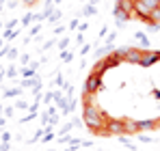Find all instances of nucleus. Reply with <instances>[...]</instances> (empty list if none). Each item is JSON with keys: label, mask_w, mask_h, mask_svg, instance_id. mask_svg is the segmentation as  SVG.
Here are the masks:
<instances>
[{"label": "nucleus", "mask_w": 160, "mask_h": 151, "mask_svg": "<svg viewBox=\"0 0 160 151\" xmlns=\"http://www.w3.org/2000/svg\"><path fill=\"white\" fill-rule=\"evenodd\" d=\"M134 37H136V39H138V41H141V46H143V48H145V50H147V46H149V39H147V37H145V32H141V30H138V32H136V35H134Z\"/></svg>", "instance_id": "9d476101"}, {"label": "nucleus", "mask_w": 160, "mask_h": 151, "mask_svg": "<svg viewBox=\"0 0 160 151\" xmlns=\"http://www.w3.org/2000/svg\"><path fill=\"white\" fill-rule=\"evenodd\" d=\"M15 7H18V0H9L7 2V9H15Z\"/></svg>", "instance_id": "bb28decb"}, {"label": "nucleus", "mask_w": 160, "mask_h": 151, "mask_svg": "<svg viewBox=\"0 0 160 151\" xmlns=\"http://www.w3.org/2000/svg\"><path fill=\"white\" fill-rule=\"evenodd\" d=\"M117 7H119L121 11H126V13L130 15V20H132V13H134V0H117Z\"/></svg>", "instance_id": "0eeeda50"}, {"label": "nucleus", "mask_w": 160, "mask_h": 151, "mask_svg": "<svg viewBox=\"0 0 160 151\" xmlns=\"http://www.w3.org/2000/svg\"><path fill=\"white\" fill-rule=\"evenodd\" d=\"M61 58H63V61H72V52H65V50H63Z\"/></svg>", "instance_id": "393cba45"}, {"label": "nucleus", "mask_w": 160, "mask_h": 151, "mask_svg": "<svg viewBox=\"0 0 160 151\" xmlns=\"http://www.w3.org/2000/svg\"><path fill=\"white\" fill-rule=\"evenodd\" d=\"M158 61H160V52L143 50V56H141V63H138V65H143V67H152V65L158 63Z\"/></svg>", "instance_id": "20e7f679"}, {"label": "nucleus", "mask_w": 160, "mask_h": 151, "mask_svg": "<svg viewBox=\"0 0 160 151\" xmlns=\"http://www.w3.org/2000/svg\"><path fill=\"white\" fill-rule=\"evenodd\" d=\"M9 140H11V134L4 132V134H2V143H9Z\"/></svg>", "instance_id": "2f4dec72"}, {"label": "nucleus", "mask_w": 160, "mask_h": 151, "mask_svg": "<svg viewBox=\"0 0 160 151\" xmlns=\"http://www.w3.org/2000/svg\"><path fill=\"white\" fill-rule=\"evenodd\" d=\"M106 69H108L106 61H104V58H100V61H98V63L93 65V69H91V71H93V74H98V76H102L104 71H106Z\"/></svg>", "instance_id": "1a4fd4ad"}, {"label": "nucleus", "mask_w": 160, "mask_h": 151, "mask_svg": "<svg viewBox=\"0 0 160 151\" xmlns=\"http://www.w3.org/2000/svg\"><path fill=\"white\" fill-rule=\"evenodd\" d=\"M78 20H72V24H69V28H72V30H78Z\"/></svg>", "instance_id": "7c9ffc66"}, {"label": "nucleus", "mask_w": 160, "mask_h": 151, "mask_svg": "<svg viewBox=\"0 0 160 151\" xmlns=\"http://www.w3.org/2000/svg\"><path fill=\"white\" fill-rule=\"evenodd\" d=\"M0 13H2V4H0Z\"/></svg>", "instance_id": "4c0bfd02"}, {"label": "nucleus", "mask_w": 160, "mask_h": 151, "mask_svg": "<svg viewBox=\"0 0 160 151\" xmlns=\"http://www.w3.org/2000/svg\"><path fill=\"white\" fill-rule=\"evenodd\" d=\"M22 93V89H9L7 93H4V97H15V95H20Z\"/></svg>", "instance_id": "dca6fc26"}, {"label": "nucleus", "mask_w": 160, "mask_h": 151, "mask_svg": "<svg viewBox=\"0 0 160 151\" xmlns=\"http://www.w3.org/2000/svg\"><path fill=\"white\" fill-rule=\"evenodd\" d=\"M39 30H41V26H39V24H35V26H32V28H30V35H37Z\"/></svg>", "instance_id": "c756f323"}, {"label": "nucleus", "mask_w": 160, "mask_h": 151, "mask_svg": "<svg viewBox=\"0 0 160 151\" xmlns=\"http://www.w3.org/2000/svg\"><path fill=\"white\" fill-rule=\"evenodd\" d=\"M2 78H4V71H2V67H0V80H2Z\"/></svg>", "instance_id": "f704fd0d"}, {"label": "nucleus", "mask_w": 160, "mask_h": 151, "mask_svg": "<svg viewBox=\"0 0 160 151\" xmlns=\"http://www.w3.org/2000/svg\"><path fill=\"white\" fill-rule=\"evenodd\" d=\"M112 15H115V20H117V26H123L128 20H130V15L126 13V11H121L117 4H115V11H112Z\"/></svg>", "instance_id": "423d86ee"}, {"label": "nucleus", "mask_w": 160, "mask_h": 151, "mask_svg": "<svg viewBox=\"0 0 160 151\" xmlns=\"http://www.w3.org/2000/svg\"><path fill=\"white\" fill-rule=\"evenodd\" d=\"M106 119H108V114L102 110V108H98L93 101H91V104H84V110H82V121H84V125L89 127L91 132L102 134V136H108L106 129H104Z\"/></svg>", "instance_id": "f257e3e1"}, {"label": "nucleus", "mask_w": 160, "mask_h": 151, "mask_svg": "<svg viewBox=\"0 0 160 151\" xmlns=\"http://www.w3.org/2000/svg\"><path fill=\"white\" fill-rule=\"evenodd\" d=\"M149 24V32H158L160 30V24H156V22H147Z\"/></svg>", "instance_id": "412c9836"}, {"label": "nucleus", "mask_w": 160, "mask_h": 151, "mask_svg": "<svg viewBox=\"0 0 160 151\" xmlns=\"http://www.w3.org/2000/svg\"><path fill=\"white\" fill-rule=\"evenodd\" d=\"M7 56H9V58H15V56H18V50H15V48H9Z\"/></svg>", "instance_id": "b1692460"}, {"label": "nucleus", "mask_w": 160, "mask_h": 151, "mask_svg": "<svg viewBox=\"0 0 160 151\" xmlns=\"http://www.w3.org/2000/svg\"><path fill=\"white\" fill-rule=\"evenodd\" d=\"M30 22H32V13H26V15L22 17V22H20V24H22V26H28Z\"/></svg>", "instance_id": "a211bd4d"}, {"label": "nucleus", "mask_w": 160, "mask_h": 151, "mask_svg": "<svg viewBox=\"0 0 160 151\" xmlns=\"http://www.w3.org/2000/svg\"><path fill=\"white\" fill-rule=\"evenodd\" d=\"M121 121H123L128 134H138V132H141V129H138V121H134V119H121Z\"/></svg>", "instance_id": "6e6552de"}, {"label": "nucleus", "mask_w": 160, "mask_h": 151, "mask_svg": "<svg viewBox=\"0 0 160 151\" xmlns=\"http://www.w3.org/2000/svg\"><path fill=\"white\" fill-rule=\"evenodd\" d=\"M0 4H4V0H0Z\"/></svg>", "instance_id": "58836bf2"}, {"label": "nucleus", "mask_w": 160, "mask_h": 151, "mask_svg": "<svg viewBox=\"0 0 160 151\" xmlns=\"http://www.w3.org/2000/svg\"><path fill=\"white\" fill-rule=\"evenodd\" d=\"M7 76H9V78H15V76H18V69H15V67H9V69H7Z\"/></svg>", "instance_id": "4be33fe9"}, {"label": "nucleus", "mask_w": 160, "mask_h": 151, "mask_svg": "<svg viewBox=\"0 0 160 151\" xmlns=\"http://www.w3.org/2000/svg\"><path fill=\"white\" fill-rule=\"evenodd\" d=\"M48 20H50L52 24H54V22H58V20H61V11H54V9H52V13H50V17H48Z\"/></svg>", "instance_id": "f3484780"}, {"label": "nucleus", "mask_w": 160, "mask_h": 151, "mask_svg": "<svg viewBox=\"0 0 160 151\" xmlns=\"http://www.w3.org/2000/svg\"><path fill=\"white\" fill-rule=\"evenodd\" d=\"M141 56H143V50L141 48H126V63L138 65L141 63Z\"/></svg>", "instance_id": "39448f33"}, {"label": "nucleus", "mask_w": 160, "mask_h": 151, "mask_svg": "<svg viewBox=\"0 0 160 151\" xmlns=\"http://www.w3.org/2000/svg\"><path fill=\"white\" fill-rule=\"evenodd\" d=\"M28 61H30V56H28V54H22V56H20V63H22V65H26Z\"/></svg>", "instance_id": "a878e982"}, {"label": "nucleus", "mask_w": 160, "mask_h": 151, "mask_svg": "<svg viewBox=\"0 0 160 151\" xmlns=\"http://www.w3.org/2000/svg\"><path fill=\"white\" fill-rule=\"evenodd\" d=\"M138 140H141V143H149L152 138H149V136H145V134H138Z\"/></svg>", "instance_id": "cd10ccee"}, {"label": "nucleus", "mask_w": 160, "mask_h": 151, "mask_svg": "<svg viewBox=\"0 0 160 151\" xmlns=\"http://www.w3.org/2000/svg\"><path fill=\"white\" fill-rule=\"evenodd\" d=\"M149 22H156V24H160V7L152 9V13H149Z\"/></svg>", "instance_id": "9b49d317"}, {"label": "nucleus", "mask_w": 160, "mask_h": 151, "mask_svg": "<svg viewBox=\"0 0 160 151\" xmlns=\"http://www.w3.org/2000/svg\"><path fill=\"white\" fill-rule=\"evenodd\" d=\"M67 46H69V39H67V37H63V39L58 41V50H65Z\"/></svg>", "instance_id": "aec40b11"}, {"label": "nucleus", "mask_w": 160, "mask_h": 151, "mask_svg": "<svg viewBox=\"0 0 160 151\" xmlns=\"http://www.w3.org/2000/svg\"><path fill=\"white\" fill-rule=\"evenodd\" d=\"M20 2H24V4H26V7H32V4H35V2H37V0H20Z\"/></svg>", "instance_id": "473e14b6"}, {"label": "nucleus", "mask_w": 160, "mask_h": 151, "mask_svg": "<svg viewBox=\"0 0 160 151\" xmlns=\"http://www.w3.org/2000/svg\"><path fill=\"white\" fill-rule=\"evenodd\" d=\"M112 41H115V32H110V35L106 37V46H108V48L112 46Z\"/></svg>", "instance_id": "5701e85b"}, {"label": "nucleus", "mask_w": 160, "mask_h": 151, "mask_svg": "<svg viewBox=\"0 0 160 151\" xmlns=\"http://www.w3.org/2000/svg\"><path fill=\"white\" fill-rule=\"evenodd\" d=\"M15 108H20V110H28V104L24 100H18V101H15Z\"/></svg>", "instance_id": "6ab92c4d"}, {"label": "nucleus", "mask_w": 160, "mask_h": 151, "mask_svg": "<svg viewBox=\"0 0 160 151\" xmlns=\"http://www.w3.org/2000/svg\"><path fill=\"white\" fill-rule=\"evenodd\" d=\"M54 2H56V4H58V2H61V0H54Z\"/></svg>", "instance_id": "e433bc0d"}, {"label": "nucleus", "mask_w": 160, "mask_h": 151, "mask_svg": "<svg viewBox=\"0 0 160 151\" xmlns=\"http://www.w3.org/2000/svg\"><path fill=\"white\" fill-rule=\"evenodd\" d=\"M54 82H56V84H58V86H65V82H63V76H61V74L56 76V80H54Z\"/></svg>", "instance_id": "c85d7f7f"}, {"label": "nucleus", "mask_w": 160, "mask_h": 151, "mask_svg": "<svg viewBox=\"0 0 160 151\" xmlns=\"http://www.w3.org/2000/svg\"><path fill=\"white\" fill-rule=\"evenodd\" d=\"M104 129H106V134L110 136H121V134H128L126 132V125H123V121L121 119H106V125H104Z\"/></svg>", "instance_id": "f03ea898"}, {"label": "nucleus", "mask_w": 160, "mask_h": 151, "mask_svg": "<svg viewBox=\"0 0 160 151\" xmlns=\"http://www.w3.org/2000/svg\"><path fill=\"white\" fill-rule=\"evenodd\" d=\"M22 76H24V78H32V76H35V69H32V67H22Z\"/></svg>", "instance_id": "2eb2a0df"}, {"label": "nucleus", "mask_w": 160, "mask_h": 151, "mask_svg": "<svg viewBox=\"0 0 160 151\" xmlns=\"http://www.w3.org/2000/svg\"><path fill=\"white\" fill-rule=\"evenodd\" d=\"M0 46H2V41H0Z\"/></svg>", "instance_id": "ea45409f"}, {"label": "nucleus", "mask_w": 160, "mask_h": 151, "mask_svg": "<svg viewBox=\"0 0 160 151\" xmlns=\"http://www.w3.org/2000/svg\"><path fill=\"white\" fill-rule=\"evenodd\" d=\"M91 4H98V0H91Z\"/></svg>", "instance_id": "c9c22d12"}, {"label": "nucleus", "mask_w": 160, "mask_h": 151, "mask_svg": "<svg viewBox=\"0 0 160 151\" xmlns=\"http://www.w3.org/2000/svg\"><path fill=\"white\" fill-rule=\"evenodd\" d=\"M138 2H143L147 9H156V7H160V0H138Z\"/></svg>", "instance_id": "4468645a"}, {"label": "nucleus", "mask_w": 160, "mask_h": 151, "mask_svg": "<svg viewBox=\"0 0 160 151\" xmlns=\"http://www.w3.org/2000/svg\"><path fill=\"white\" fill-rule=\"evenodd\" d=\"M95 11H98V9H95V4H91V2H89V4L84 7V17H91V15H95Z\"/></svg>", "instance_id": "ddd939ff"}, {"label": "nucleus", "mask_w": 160, "mask_h": 151, "mask_svg": "<svg viewBox=\"0 0 160 151\" xmlns=\"http://www.w3.org/2000/svg\"><path fill=\"white\" fill-rule=\"evenodd\" d=\"M0 151H9V143H2L0 145Z\"/></svg>", "instance_id": "72a5a7b5"}, {"label": "nucleus", "mask_w": 160, "mask_h": 151, "mask_svg": "<svg viewBox=\"0 0 160 151\" xmlns=\"http://www.w3.org/2000/svg\"><path fill=\"white\" fill-rule=\"evenodd\" d=\"M100 86H102V76L98 74H91L87 76V80H84V93H91V95H95L98 91H100Z\"/></svg>", "instance_id": "7ed1b4c3"}, {"label": "nucleus", "mask_w": 160, "mask_h": 151, "mask_svg": "<svg viewBox=\"0 0 160 151\" xmlns=\"http://www.w3.org/2000/svg\"><path fill=\"white\" fill-rule=\"evenodd\" d=\"M112 56H115L119 63H126V48H123V50H112Z\"/></svg>", "instance_id": "f8f14e48"}]
</instances>
